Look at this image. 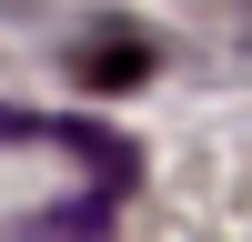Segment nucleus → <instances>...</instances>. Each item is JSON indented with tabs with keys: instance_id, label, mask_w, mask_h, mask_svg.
<instances>
[{
	"instance_id": "nucleus-1",
	"label": "nucleus",
	"mask_w": 252,
	"mask_h": 242,
	"mask_svg": "<svg viewBox=\"0 0 252 242\" xmlns=\"http://www.w3.org/2000/svg\"><path fill=\"white\" fill-rule=\"evenodd\" d=\"M0 242H111V202L81 192V202H51V212H20V222H0Z\"/></svg>"
},
{
	"instance_id": "nucleus-2",
	"label": "nucleus",
	"mask_w": 252,
	"mask_h": 242,
	"mask_svg": "<svg viewBox=\"0 0 252 242\" xmlns=\"http://www.w3.org/2000/svg\"><path fill=\"white\" fill-rule=\"evenodd\" d=\"M121 71H141V40H111L101 60H81V81H121Z\"/></svg>"
}]
</instances>
